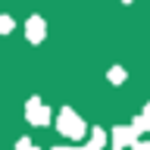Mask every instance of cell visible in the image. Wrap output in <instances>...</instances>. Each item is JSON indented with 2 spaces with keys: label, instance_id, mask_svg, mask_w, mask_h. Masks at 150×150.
Masks as SVG:
<instances>
[{
  "label": "cell",
  "instance_id": "obj_12",
  "mask_svg": "<svg viewBox=\"0 0 150 150\" xmlns=\"http://www.w3.org/2000/svg\"><path fill=\"white\" fill-rule=\"evenodd\" d=\"M53 150H78V147H53Z\"/></svg>",
  "mask_w": 150,
  "mask_h": 150
},
{
  "label": "cell",
  "instance_id": "obj_14",
  "mask_svg": "<svg viewBox=\"0 0 150 150\" xmlns=\"http://www.w3.org/2000/svg\"><path fill=\"white\" fill-rule=\"evenodd\" d=\"M31 150H41V147H31Z\"/></svg>",
  "mask_w": 150,
  "mask_h": 150
},
{
  "label": "cell",
  "instance_id": "obj_8",
  "mask_svg": "<svg viewBox=\"0 0 150 150\" xmlns=\"http://www.w3.org/2000/svg\"><path fill=\"white\" fill-rule=\"evenodd\" d=\"M13 28H16V22H13V16H0V31H3V35H9Z\"/></svg>",
  "mask_w": 150,
  "mask_h": 150
},
{
  "label": "cell",
  "instance_id": "obj_6",
  "mask_svg": "<svg viewBox=\"0 0 150 150\" xmlns=\"http://www.w3.org/2000/svg\"><path fill=\"white\" fill-rule=\"evenodd\" d=\"M106 78H110V84H125V78H128V72H125L122 66H112L110 72H106Z\"/></svg>",
  "mask_w": 150,
  "mask_h": 150
},
{
  "label": "cell",
  "instance_id": "obj_10",
  "mask_svg": "<svg viewBox=\"0 0 150 150\" xmlns=\"http://www.w3.org/2000/svg\"><path fill=\"white\" fill-rule=\"evenodd\" d=\"M131 150H150V144H147V141H138V144H134Z\"/></svg>",
  "mask_w": 150,
  "mask_h": 150
},
{
  "label": "cell",
  "instance_id": "obj_9",
  "mask_svg": "<svg viewBox=\"0 0 150 150\" xmlns=\"http://www.w3.org/2000/svg\"><path fill=\"white\" fill-rule=\"evenodd\" d=\"M35 144H31V138H19L16 141V150H31Z\"/></svg>",
  "mask_w": 150,
  "mask_h": 150
},
{
  "label": "cell",
  "instance_id": "obj_3",
  "mask_svg": "<svg viewBox=\"0 0 150 150\" xmlns=\"http://www.w3.org/2000/svg\"><path fill=\"white\" fill-rule=\"evenodd\" d=\"M25 119L31 125H50V106L41 103V97H28L25 103Z\"/></svg>",
  "mask_w": 150,
  "mask_h": 150
},
{
  "label": "cell",
  "instance_id": "obj_4",
  "mask_svg": "<svg viewBox=\"0 0 150 150\" xmlns=\"http://www.w3.org/2000/svg\"><path fill=\"white\" fill-rule=\"evenodd\" d=\"M25 38L31 41V44H41L47 38V22L41 16H28L25 19Z\"/></svg>",
  "mask_w": 150,
  "mask_h": 150
},
{
  "label": "cell",
  "instance_id": "obj_13",
  "mask_svg": "<svg viewBox=\"0 0 150 150\" xmlns=\"http://www.w3.org/2000/svg\"><path fill=\"white\" fill-rule=\"evenodd\" d=\"M122 3H134V0H122Z\"/></svg>",
  "mask_w": 150,
  "mask_h": 150
},
{
  "label": "cell",
  "instance_id": "obj_7",
  "mask_svg": "<svg viewBox=\"0 0 150 150\" xmlns=\"http://www.w3.org/2000/svg\"><path fill=\"white\" fill-rule=\"evenodd\" d=\"M131 125H134L141 134H147V131H150V119L144 116V112H141V116H134V119H131Z\"/></svg>",
  "mask_w": 150,
  "mask_h": 150
},
{
  "label": "cell",
  "instance_id": "obj_5",
  "mask_svg": "<svg viewBox=\"0 0 150 150\" xmlns=\"http://www.w3.org/2000/svg\"><path fill=\"white\" fill-rule=\"evenodd\" d=\"M88 144H91L94 150H103V147H106V131H103V128H91V131H88Z\"/></svg>",
  "mask_w": 150,
  "mask_h": 150
},
{
  "label": "cell",
  "instance_id": "obj_1",
  "mask_svg": "<svg viewBox=\"0 0 150 150\" xmlns=\"http://www.w3.org/2000/svg\"><path fill=\"white\" fill-rule=\"evenodd\" d=\"M56 131L63 134V138H72V141H81L84 134H88V125H84V119L78 116V112L72 110V106H63L59 110V116H56Z\"/></svg>",
  "mask_w": 150,
  "mask_h": 150
},
{
  "label": "cell",
  "instance_id": "obj_11",
  "mask_svg": "<svg viewBox=\"0 0 150 150\" xmlns=\"http://www.w3.org/2000/svg\"><path fill=\"white\" fill-rule=\"evenodd\" d=\"M144 116H147V119H150V100H147V106H144Z\"/></svg>",
  "mask_w": 150,
  "mask_h": 150
},
{
  "label": "cell",
  "instance_id": "obj_2",
  "mask_svg": "<svg viewBox=\"0 0 150 150\" xmlns=\"http://www.w3.org/2000/svg\"><path fill=\"white\" fill-rule=\"evenodd\" d=\"M138 138H141V131L134 125H116L112 128V138H110V147L112 150H131L138 144Z\"/></svg>",
  "mask_w": 150,
  "mask_h": 150
}]
</instances>
